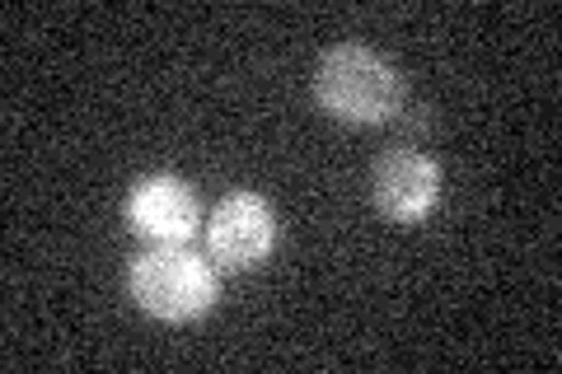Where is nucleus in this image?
Returning <instances> with one entry per match:
<instances>
[{
    "mask_svg": "<svg viewBox=\"0 0 562 374\" xmlns=\"http://www.w3.org/2000/svg\"><path fill=\"white\" fill-rule=\"evenodd\" d=\"M403 76L394 61L361 43H338L314 61V103L351 127H384L403 113Z\"/></svg>",
    "mask_w": 562,
    "mask_h": 374,
    "instance_id": "nucleus-1",
    "label": "nucleus"
},
{
    "mask_svg": "<svg viewBox=\"0 0 562 374\" xmlns=\"http://www.w3.org/2000/svg\"><path fill=\"white\" fill-rule=\"evenodd\" d=\"M127 295L140 314L160 318V324H192L216 309L221 281L216 267L188 243H150L127 267Z\"/></svg>",
    "mask_w": 562,
    "mask_h": 374,
    "instance_id": "nucleus-2",
    "label": "nucleus"
},
{
    "mask_svg": "<svg viewBox=\"0 0 562 374\" xmlns=\"http://www.w3.org/2000/svg\"><path fill=\"white\" fill-rule=\"evenodd\" d=\"M277 248V216L258 192H231L206 220V253L225 272H254Z\"/></svg>",
    "mask_w": 562,
    "mask_h": 374,
    "instance_id": "nucleus-3",
    "label": "nucleus"
},
{
    "mask_svg": "<svg viewBox=\"0 0 562 374\" xmlns=\"http://www.w3.org/2000/svg\"><path fill=\"white\" fill-rule=\"evenodd\" d=\"M371 192H375V206H380L384 220L417 225L441 206V165L422 150H408V146L384 150L375 159Z\"/></svg>",
    "mask_w": 562,
    "mask_h": 374,
    "instance_id": "nucleus-4",
    "label": "nucleus"
},
{
    "mask_svg": "<svg viewBox=\"0 0 562 374\" xmlns=\"http://www.w3.org/2000/svg\"><path fill=\"white\" fill-rule=\"evenodd\" d=\"M127 229L146 243H188L202 229V206L183 178L150 173L127 192Z\"/></svg>",
    "mask_w": 562,
    "mask_h": 374,
    "instance_id": "nucleus-5",
    "label": "nucleus"
}]
</instances>
